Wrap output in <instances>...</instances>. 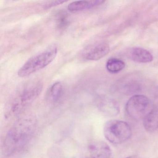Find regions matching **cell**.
Listing matches in <instances>:
<instances>
[{
	"mask_svg": "<svg viewBox=\"0 0 158 158\" xmlns=\"http://www.w3.org/2000/svg\"><path fill=\"white\" fill-rule=\"evenodd\" d=\"M63 93V86L60 82H57L49 88L46 96V99L50 103H55L60 100Z\"/></svg>",
	"mask_w": 158,
	"mask_h": 158,
	"instance_id": "11",
	"label": "cell"
},
{
	"mask_svg": "<svg viewBox=\"0 0 158 158\" xmlns=\"http://www.w3.org/2000/svg\"><path fill=\"white\" fill-rule=\"evenodd\" d=\"M65 2L64 1H58L51 2H48V3L46 4L45 6H44V8L48 9V8H52V7H54V6H56L57 5L62 4V3H64Z\"/></svg>",
	"mask_w": 158,
	"mask_h": 158,
	"instance_id": "15",
	"label": "cell"
},
{
	"mask_svg": "<svg viewBox=\"0 0 158 158\" xmlns=\"http://www.w3.org/2000/svg\"><path fill=\"white\" fill-rule=\"evenodd\" d=\"M88 158H110L111 150L109 145L104 141L96 140L89 145Z\"/></svg>",
	"mask_w": 158,
	"mask_h": 158,
	"instance_id": "7",
	"label": "cell"
},
{
	"mask_svg": "<svg viewBox=\"0 0 158 158\" xmlns=\"http://www.w3.org/2000/svg\"><path fill=\"white\" fill-rule=\"evenodd\" d=\"M43 87L41 81H34L25 87L10 104L8 112L9 114H18L28 107L40 95Z\"/></svg>",
	"mask_w": 158,
	"mask_h": 158,
	"instance_id": "2",
	"label": "cell"
},
{
	"mask_svg": "<svg viewBox=\"0 0 158 158\" xmlns=\"http://www.w3.org/2000/svg\"><path fill=\"white\" fill-rule=\"evenodd\" d=\"M58 48L52 47L44 51L33 56L19 69L18 75L20 77H27L32 74L47 67L57 56Z\"/></svg>",
	"mask_w": 158,
	"mask_h": 158,
	"instance_id": "3",
	"label": "cell"
},
{
	"mask_svg": "<svg viewBox=\"0 0 158 158\" xmlns=\"http://www.w3.org/2000/svg\"><path fill=\"white\" fill-rule=\"evenodd\" d=\"M143 124L144 128L148 132H154L158 129V105L153 106L144 116Z\"/></svg>",
	"mask_w": 158,
	"mask_h": 158,
	"instance_id": "8",
	"label": "cell"
},
{
	"mask_svg": "<svg viewBox=\"0 0 158 158\" xmlns=\"http://www.w3.org/2000/svg\"><path fill=\"white\" fill-rule=\"evenodd\" d=\"M36 128L34 117L25 116L20 118L8 131L2 146V154L6 157L21 150L33 137Z\"/></svg>",
	"mask_w": 158,
	"mask_h": 158,
	"instance_id": "1",
	"label": "cell"
},
{
	"mask_svg": "<svg viewBox=\"0 0 158 158\" xmlns=\"http://www.w3.org/2000/svg\"><path fill=\"white\" fill-rule=\"evenodd\" d=\"M67 15L62 14L61 15L58 19V26L60 28H63L64 27L67 25L68 23V17H67Z\"/></svg>",
	"mask_w": 158,
	"mask_h": 158,
	"instance_id": "14",
	"label": "cell"
},
{
	"mask_svg": "<svg viewBox=\"0 0 158 158\" xmlns=\"http://www.w3.org/2000/svg\"><path fill=\"white\" fill-rule=\"evenodd\" d=\"M102 111L109 116H114L120 112L119 105L113 100H108L102 107Z\"/></svg>",
	"mask_w": 158,
	"mask_h": 158,
	"instance_id": "12",
	"label": "cell"
},
{
	"mask_svg": "<svg viewBox=\"0 0 158 158\" xmlns=\"http://www.w3.org/2000/svg\"><path fill=\"white\" fill-rule=\"evenodd\" d=\"M150 102L144 95H136L131 97L126 105V111L128 116L135 120L144 118L149 111Z\"/></svg>",
	"mask_w": 158,
	"mask_h": 158,
	"instance_id": "5",
	"label": "cell"
},
{
	"mask_svg": "<svg viewBox=\"0 0 158 158\" xmlns=\"http://www.w3.org/2000/svg\"><path fill=\"white\" fill-rule=\"evenodd\" d=\"M103 133L105 138L112 144L115 145L126 142L132 136V130L128 124L115 119L106 122Z\"/></svg>",
	"mask_w": 158,
	"mask_h": 158,
	"instance_id": "4",
	"label": "cell"
},
{
	"mask_svg": "<svg viewBox=\"0 0 158 158\" xmlns=\"http://www.w3.org/2000/svg\"><path fill=\"white\" fill-rule=\"evenodd\" d=\"M129 55L131 60L136 62L146 63L151 62L153 60L152 54L148 51L142 48H133Z\"/></svg>",
	"mask_w": 158,
	"mask_h": 158,
	"instance_id": "9",
	"label": "cell"
},
{
	"mask_svg": "<svg viewBox=\"0 0 158 158\" xmlns=\"http://www.w3.org/2000/svg\"><path fill=\"white\" fill-rule=\"evenodd\" d=\"M105 2L104 1H78L73 2L68 5V10L70 11L76 12L92 9L98 7Z\"/></svg>",
	"mask_w": 158,
	"mask_h": 158,
	"instance_id": "10",
	"label": "cell"
},
{
	"mask_svg": "<svg viewBox=\"0 0 158 158\" xmlns=\"http://www.w3.org/2000/svg\"><path fill=\"white\" fill-rule=\"evenodd\" d=\"M125 158H140L139 156L137 155H133V156H129V157H126Z\"/></svg>",
	"mask_w": 158,
	"mask_h": 158,
	"instance_id": "16",
	"label": "cell"
},
{
	"mask_svg": "<svg viewBox=\"0 0 158 158\" xmlns=\"http://www.w3.org/2000/svg\"><path fill=\"white\" fill-rule=\"evenodd\" d=\"M125 64L122 60L115 58L109 59L106 63L107 70L110 73H119L125 68Z\"/></svg>",
	"mask_w": 158,
	"mask_h": 158,
	"instance_id": "13",
	"label": "cell"
},
{
	"mask_svg": "<svg viewBox=\"0 0 158 158\" xmlns=\"http://www.w3.org/2000/svg\"><path fill=\"white\" fill-rule=\"evenodd\" d=\"M110 47L104 42L88 46L82 52V57L87 60L96 61L102 59L109 53Z\"/></svg>",
	"mask_w": 158,
	"mask_h": 158,
	"instance_id": "6",
	"label": "cell"
}]
</instances>
